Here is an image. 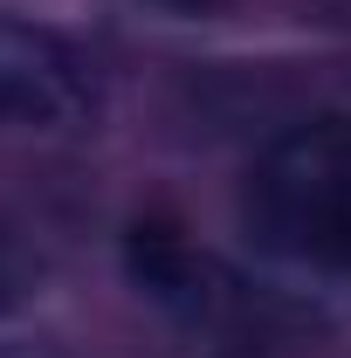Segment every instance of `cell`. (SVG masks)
<instances>
[{
  "instance_id": "1",
  "label": "cell",
  "mask_w": 351,
  "mask_h": 358,
  "mask_svg": "<svg viewBox=\"0 0 351 358\" xmlns=\"http://www.w3.org/2000/svg\"><path fill=\"white\" fill-rule=\"evenodd\" d=\"M241 234L289 268L351 275V110L296 117L248 159Z\"/></svg>"
},
{
  "instance_id": "2",
  "label": "cell",
  "mask_w": 351,
  "mask_h": 358,
  "mask_svg": "<svg viewBox=\"0 0 351 358\" xmlns=\"http://www.w3.org/2000/svg\"><path fill=\"white\" fill-rule=\"evenodd\" d=\"M96 103H103V76L83 42L28 14H0V131L62 138L83 131Z\"/></svg>"
},
{
  "instance_id": "3",
  "label": "cell",
  "mask_w": 351,
  "mask_h": 358,
  "mask_svg": "<svg viewBox=\"0 0 351 358\" xmlns=\"http://www.w3.org/2000/svg\"><path fill=\"white\" fill-rule=\"evenodd\" d=\"M124 275H131V289L145 303H159L166 317L193 324V331H227L248 310L241 282L207 248H193L173 221H131L124 227Z\"/></svg>"
},
{
  "instance_id": "4",
  "label": "cell",
  "mask_w": 351,
  "mask_h": 358,
  "mask_svg": "<svg viewBox=\"0 0 351 358\" xmlns=\"http://www.w3.org/2000/svg\"><path fill=\"white\" fill-rule=\"evenodd\" d=\"M35 289H42V255H35V241L21 227L0 214V317L35 303Z\"/></svg>"
},
{
  "instance_id": "5",
  "label": "cell",
  "mask_w": 351,
  "mask_h": 358,
  "mask_svg": "<svg viewBox=\"0 0 351 358\" xmlns=\"http://www.w3.org/2000/svg\"><path fill=\"white\" fill-rule=\"evenodd\" d=\"M0 358H76V352H62V345H0Z\"/></svg>"
}]
</instances>
